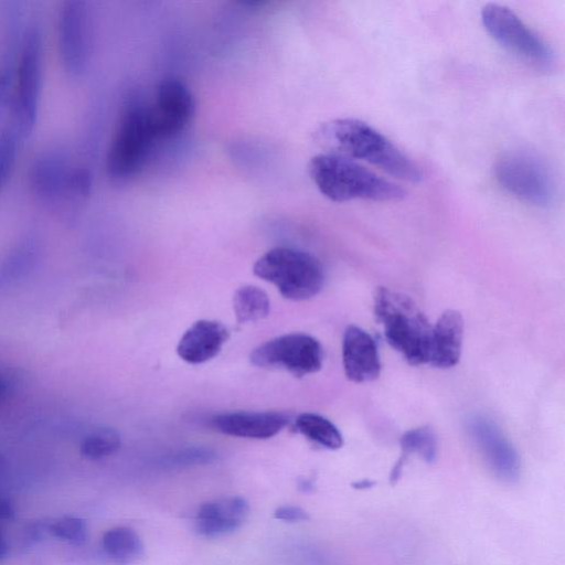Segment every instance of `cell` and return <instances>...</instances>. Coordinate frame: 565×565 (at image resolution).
I'll return each instance as SVG.
<instances>
[{
    "mask_svg": "<svg viewBox=\"0 0 565 565\" xmlns=\"http://www.w3.org/2000/svg\"><path fill=\"white\" fill-rule=\"evenodd\" d=\"M481 22L500 45L519 57L540 66L552 63L554 53L550 45L510 8L487 3L481 9Z\"/></svg>",
    "mask_w": 565,
    "mask_h": 565,
    "instance_id": "8",
    "label": "cell"
},
{
    "mask_svg": "<svg viewBox=\"0 0 565 565\" xmlns=\"http://www.w3.org/2000/svg\"><path fill=\"white\" fill-rule=\"evenodd\" d=\"M274 518L285 522H301L309 519V514L297 505H281L274 512Z\"/></svg>",
    "mask_w": 565,
    "mask_h": 565,
    "instance_id": "27",
    "label": "cell"
},
{
    "mask_svg": "<svg viewBox=\"0 0 565 565\" xmlns=\"http://www.w3.org/2000/svg\"><path fill=\"white\" fill-rule=\"evenodd\" d=\"M89 11L82 0L64 1L57 13V49L64 71L81 76L89 60Z\"/></svg>",
    "mask_w": 565,
    "mask_h": 565,
    "instance_id": "10",
    "label": "cell"
},
{
    "mask_svg": "<svg viewBox=\"0 0 565 565\" xmlns=\"http://www.w3.org/2000/svg\"><path fill=\"white\" fill-rule=\"evenodd\" d=\"M8 553V545L6 542V539L3 537L1 531H0V561L7 555Z\"/></svg>",
    "mask_w": 565,
    "mask_h": 565,
    "instance_id": "30",
    "label": "cell"
},
{
    "mask_svg": "<svg viewBox=\"0 0 565 565\" xmlns=\"http://www.w3.org/2000/svg\"><path fill=\"white\" fill-rule=\"evenodd\" d=\"M295 426L305 437L324 448L335 450L343 445L337 426L319 414L302 413L296 418Z\"/></svg>",
    "mask_w": 565,
    "mask_h": 565,
    "instance_id": "20",
    "label": "cell"
},
{
    "mask_svg": "<svg viewBox=\"0 0 565 565\" xmlns=\"http://www.w3.org/2000/svg\"><path fill=\"white\" fill-rule=\"evenodd\" d=\"M102 546L113 561L128 564L143 553V545L138 534L126 526H116L106 531L102 539Z\"/></svg>",
    "mask_w": 565,
    "mask_h": 565,
    "instance_id": "19",
    "label": "cell"
},
{
    "mask_svg": "<svg viewBox=\"0 0 565 565\" xmlns=\"http://www.w3.org/2000/svg\"><path fill=\"white\" fill-rule=\"evenodd\" d=\"M468 430L494 476L505 482L515 481L520 475V458L501 430L480 416L469 420Z\"/></svg>",
    "mask_w": 565,
    "mask_h": 565,
    "instance_id": "13",
    "label": "cell"
},
{
    "mask_svg": "<svg viewBox=\"0 0 565 565\" xmlns=\"http://www.w3.org/2000/svg\"><path fill=\"white\" fill-rule=\"evenodd\" d=\"M13 76L6 67L0 66V106L4 105L13 94Z\"/></svg>",
    "mask_w": 565,
    "mask_h": 565,
    "instance_id": "29",
    "label": "cell"
},
{
    "mask_svg": "<svg viewBox=\"0 0 565 565\" xmlns=\"http://www.w3.org/2000/svg\"><path fill=\"white\" fill-rule=\"evenodd\" d=\"M288 422V416L281 412H230L212 417L211 425L225 435L267 439L278 434Z\"/></svg>",
    "mask_w": 565,
    "mask_h": 565,
    "instance_id": "15",
    "label": "cell"
},
{
    "mask_svg": "<svg viewBox=\"0 0 565 565\" xmlns=\"http://www.w3.org/2000/svg\"><path fill=\"white\" fill-rule=\"evenodd\" d=\"M233 308L238 323L255 322L268 316L270 301L263 289L247 285L234 294Z\"/></svg>",
    "mask_w": 565,
    "mask_h": 565,
    "instance_id": "21",
    "label": "cell"
},
{
    "mask_svg": "<svg viewBox=\"0 0 565 565\" xmlns=\"http://www.w3.org/2000/svg\"><path fill=\"white\" fill-rule=\"evenodd\" d=\"M462 339V316L456 310H446L433 326L429 364L439 369L455 366L461 355Z\"/></svg>",
    "mask_w": 565,
    "mask_h": 565,
    "instance_id": "18",
    "label": "cell"
},
{
    "mask_svg": "<svg viewBox=\"0 0 565 565\" xmlns=\"http://www.w3.org/2000/svg\"><path fill=\"white\" fill-rule=\"evenodd\" d=\"M228 337V330L223 323L199 320L183 333L177 353L188 363L201 364L216 356Z\"/></svg>",
    "mask_w": 565,
    "mask_h": 565,
    "instance_id": "17",
    "label": "cell"
},
{
    "mask_svg": "<svg viewBox=\"0 0 565 565\" xmlns=\"http://www.w3.org/2000/svg\"><path fill=\"white\" fill-rule=\"evenodd\" d=\"M308 172L321 194L334 202L355 199L386 202L405 196L404 189L397 183L338 153L313 156Z\"/></svg>",
    "mask_w": 565,
    "mask_h": 565,
    "instance_id": "2",
    "label": "cell"
},
{
    "mask_svg": "<svg viewBox=\"0 0 565 565\" xmlns=\"http://www.w3.org/2000/svg\"><path fill=\"white\" fill-rule=\"evenodd\" d=\"M36 250L32 243H21L0 258V292L25 276L33 267Z\"/></svg>",
    "mask_w": 565,
    "mask_h": 565,
    "instance_id": "22",
    "label": "cell"
},
{
    "mask_svg": "<svg viewBox=\"0 0 565 565\" xmlns=\"http://www.w3.org/2000/svg\"><path fill=\"white\" fill-rule=\"evenodd\" d=\"M213 455L210 451L205 450H190L178 455L173 461L177 465H191V463H201L206 462L212 459Z\"/></svg>",
    "mask_w": 565,
    "mask_h": 565,
    "instance_id": "28",
    "label": "cell"
},
{
    "mask_svg": "<svg viewBox=\"0 0 565 565\" xmlns=\"http://www.w3.org/2000/svg\"><path fill=\"white\" fill-rule=\"evenodd\" d=\"M248 512V503L242 497H226L210 501L198 510L195 530L202 536H221L241 527Z\"/></svg>",
    "mask_w": 565,
    "mask_h": 565,
    "instance_id": "16",
    "label": "cell"
},
{
    "mask_svg": "<svg viewBox=\"0 0 565 565\" xmlns=\"http://www.w3.org/2000/svg\"><path fill=\"white\" fill-rule=\"evenodd\" d=\"M249 358L259 367L280 369L301 377L321 369L323 350L309 334L288 333L258 345Z\"/></svg>",
    "mask_w": 565,
    "mask_h": 565,
    "instance_id": "9",
    "label": "cell"
},
{
    "mask_svg": "<svg viewBox=\"0 0 565 565\" xmlns=\"http://www.w3.org/2000/svg\"><path fill=\"white\" fill-rule=\"evenodd\" d=\"M254 274L273 284L282 297L301 301L316 296L324 281L323 268L311 254L290 247H274L254 264Z\"/></svg>",
    "mask_w": 565,
    "mask_h": 565,
    "instance_id": "4",
    "label": "cell"
},
{
    "mask_svg": "<svg viewBox=\"0 0 565 565\" xmlns=\"http://www.w3.org/2000/svg\"><path fill=\"white\" fill-rule=\"evenodd\" d=\"M50 532L57 539L72 544H81L87 536L86 523L75 516L66 515L50 525Z\"/></svg>",
    "mask_w": 565,
    "mask_h": 565,
    "instance_id": "26",
    "label": "cell"
},
{
    "mask_svg": "<svg viewBox=\"0 0 565 565\" xmlns=\"http://www.w3.org/2000/svg\"><path fill=\"white\" fill-rule=\"evenodd\" d=\"M120 447V435L110 427H98L89 431L81 443V454L89 459H100L116 452Z\"/></svg>",
    "mask_w": 565,
    "mask_h": 565,
    "instance_id": "23",
    "label": "cell"
},
{
    "mask_svg": "<svg viewBox=\"0 0 565 565\" xmlns=\"http://www.w3.org/2000/svg\"><path fill=\"white\" fill-rule=\"evenodd\" d=\"M374 315L387 343L412 365L429 364L433 324L408 296L379 287Z\"/></svg>",
    "mask_w": 565,
    "mask_h": 565,
    "instance_id": "3",
    "label": "cell"
},
{
    "mask_svg": "<svg viewBox=\"0 0 565 565\" xmlns=\"http://www.w3.org/2000/svg\"><path fill=\"white\" fill-rule=\"evenodd\" d=\"M342 364L347 377L355 383L375 380L381 361L375 340L358 326H349L342 339Z\"/></svg>",
    "mask_w": 565,
    "mask_h": 565,
    "instance_id": "14",
    "label": "cell"
},
{
    "mask_svg": "<svg viewBox=\"0 0 565 565\" xmlns=\"http://www.w3.org/2000/svg\"><path fill=\"white\" fill-rule=\"evenodd\" d=\"M316 140L330 151L360 159L401 180L417 183L423 174L419 167L388 138L371 125L356 118H338L323 122Z\"/></svg>",
    "mask_w": 565,
    "mask_h": 565,
    "instance_id": "1",
    "label": "cell"
},
{
    "mask_svg": "<svg viewBox=\"0 0 565 565\" xmlns=\"http://www.w3.org/2000/svg\"><path fill=\"white\" fill-rule=\"evenodd\" d=\"M156 140L148 119V107L139 103L128 104L107 152L108 174L116 180H126L138 173Z\"/></svg>",
    "mask_w": 565,
    "mask_h": 565,
    "instance_id": "6",
    "label": "cell"
},
{
    "mask_svg": "<svg viewBox=\"0 0 565 565\" xmlns=\"http://www.w3.org/2000/svg\"><path fill=\"white\" fill-rule=\"evenodd\" d=\"M194 110V97L182 81L175 77L162 79L153 105L148 107V119L156 139L180 134L190 122Z\"/></svg>",
    "mask_w": 565,
    "mask_h": 565,
    "instance_id": "11",
    "label": "cell"
},
{
    "mask_svg": "<svg viewBox=\"0 0 565 565\" xmlns=\"http://www.w3.org/2000/svg\"><path fill=\"white\" fill-rule=\"evenodd\" d=\"M8 384L7 376L0 372V396L7 391Z\"/></svg>",
    "mask_w": 565,
    "mask_h": 565,
    "instance_id": "31",
    "label": "cell"
},
{
    "mask_svg": "<svg viewBox=\"0 0 565 565\" xmlns=\"http://www.w3.org/2000/svg\"><path fill=\"white\" fill-rule=\"evenodd\" d=\"M19 134L9 128L0 134V192L8 183L17 161Z\"/></svg>",
    "mask_w": 565,
    "mask_h": 565,
    "instance_id": "25",
    "label": "cell"
},
{
    "mask_svg": "<svg viewBox=\"0 0 565 565\" xmlns=\"http://www.w3.org/2000/svg\"><path fill=\"white\" fill-rule=\"evenodd\" d=\"M30 184L33 193L49 203L85 199L78 167L70 164L58 152L42 153L33 161Z\"/></svg>",
    "mask_w": 565,
    "mask_h": 565,
    "instance_id": "12",
    "label": "cell"
},
{
    "mask_svg": "<svg viewBox=\"0 0 565 565\" xmlns=\"http://www.w3.org/2000/svg\"><path fill=\"white\" fill-rule=\"evenodd\" d=\"M499 185L519 200L539 207L550 206L555 199V182L547 164L535 153L513 150L494 164Z\"/></svg>",
    "mask_w": 565,
    "mask_h": 565,
    "instance_id": "7",
    "label": "cell"
},
{
    "mask_svg": "<svg viewBox=\"0 0 565 565\" xmlns=\"http://www.w3.org/2000/svg\"><path fill=\"white\" fill-rule=\"evenodd\" d=\"M43 36L38 24L25 30L12 94L13 128L20 137L29 135L38 119L43 87Z\"/></svg>",
    "mask_w": 565,
    "mask_h": 565,
    "instance_id": "5",
    "label": "cell"
},
{
    "mask_svg": "<svg viewBox=\"0 0 565 565\" xmlns=\"http://www.w3.org/2000/svg\"><path fill=\"white\" fill-rule=\"evenodd\" d=\"M402 456L405 462L409 454H418L425 461L433 462L437 456V440L429 427H419L406 431L401 438Z\"/></svg>",
    "mask_w": 565,
    "mask_h": 565,
    "instance_id": "24",
    "label": "cell"
}]
</instances>
